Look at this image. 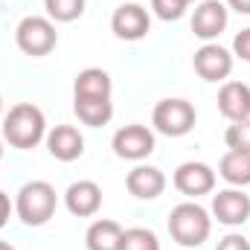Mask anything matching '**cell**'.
Instances as JSON below:
<instances>
[{
  "instance_id": "1",
  "label": "cell",
  "mask_w": 250,
  "mask_h": 250,
  "mask_svg": "<svg viewBox=\"0 0 250 250\" xmlns=\"http://www.w3.org/2000/svg\"><path fill=\"white\" fill-rule=\"evenodd\" d=\"M3 140L12 148L29 151L38 143L47 140V117L38 105L32 102H18L9 108V114L3 117Z\"/></svg>"
},
{
  "instance_id": "2",
  "label": "cell",
  "mask_w": 250,
  "mask_h": 250,
  "mask_svg": "<svg viewBox=\"0 0 250 250\" xmlns=\"http://www.w3.org/2000/svg\"><path fill=\"white\" fill-rule=\"evenodd\" d=\"M212 233V215L198 201H184L169 212V236L178 248L195 250L201 248Z\"/></svg>"
},
{
  "instance_id": "3",
  "label": "cell",
  "mask_w": 250,
  "mask_h": 250,
  "mask_svg": "<svg viewBox=\"0 0 250 250\" xmlns=\"http://www.w3.org/2000/svg\"><path fill=\"white\" fill-rule=\"evenodd\" d=\"M59 207V195L50 181H29L15 195V212L26 227H44Z\"/></svg>"
},
{
  "instance_id": "4",
  "label": "cell",
  "mask_w": 250,
  "mask_h": 250,
  "mask_svg": "<svg viewBox=\"0 0 250 250\" xmlns=\"http://www.w3.org/2000/svg\"><path fill=\"white\" fill-rule=\"evenodd\" d=\"M15 44L23 56H32V59H44L56 50L59 44V32H56V23L44 15H26L18 26H15Z\"/></svg>"
},
{
  "instance_id": "5",
  "label": "cell",
  "mask_w": 250,
  "mask_h": 250,
  "mask_svg": "<svg viewBox=\"0 0 250 250\" xmlns=\"http://www.w3.org/2000/svg\"><path fill=\"white\" fill-rule=\"evenodd\" d=\"M198 123V111L187 99H160L151 111V125L163 137H184Z\"/></svg>"
},
{
  "instance_id": "6",
  "label": "cell",
  "mask_w": 250,
  "mask_h": 250,
  "mask_svg": "<svg viewBox=\"0 0 250 250\" xmlns=\"http://www.w3.org/2000/svg\"><path fill=\"white\" fill-rule=\"evenodd\" d=\"M111 148H114L117 157L140 163V160H146V157L154 151V131H151L148 125H140V123L123 125V128L114 134Z\"/></svg>"
},
{
  "instance_id": "7",
  "label": "cell",
  "mask_w": 250,
  "mask_h": 250,
  "mask_svg": "<svg viewBox=\"0 0 250 250\" xmlns=\"http://www.w3.org/2000/svg\"><path fill=\"white\" fill-rule=\"evenodd\" d=\"M172 184L181 195L198 201L201 195H209L215 189V169L209 163H201V160H187L175 169Z\"/></svg>"
},
{
  "instance_id": "8",
  "label": "cell",
  "mask_w": 250,
  "mask_h": 250,
  "mask_svg": "<svg viewBox=\"0 0 250 250\" xmlns=\"http://www.w3.org/2000/svg\"><path fill=\"white\" fill-rule=\"evenodd\" d=\"M151 29V15L140 3H123L111 15V32L120 41H143Z\"/></svg>"
},
{
  "instance_id": "9",
  "label": "cell",
  "mask_w": 250,
  "mask_h": 250,
  "mask_svg": "<svg viewBox=\"0 0 250 250\" xmlns=\"http://www.w3.org/2000/svg\"><path fill=\"white\" fill-rule=\"evenodd\" d=\"M209 215L224 224V227H242L250 218V195H245L239 187L221 189L212 195V209Z\"/></svg>"
},
{
  "instance_id": "10",
  "label": "cell",
  "mask_w": 250,
  "mask_h": 250,
  "mask_svg": "<svg viewBox=\"0 0 250 250\" xmlns=\"http://www.w3.org/2000/svg\"><path fill=\"white\" fill-rule=\"evenodd\" d=\"M227 23H230V9L221 0H201L192 12V32L204 44L215 41L227 29Z\"/></svg>"
},
{
  "instance_id": "11",
  "label": "cell",
  "mask_w": 250,
  "mask_h": 250,
  "mask_svg": "<svg viewBox=\"0 0 250 250\" xmlns=\"http://www.w3.org/2000/svg\"><path fill=\"white\" fill-rule=\"evenodd\" d=\"M192 67H195V73H198L204 82H224V79L233 73V53H230L227 47L209 41V44H204V47L195 50Z\"/></svg>"
},
{
  "instance_id": "12",
  "label": "cell",
  "mask_w": 250,
  "mask_h": 250,
  "mask_svg": "<svg viewBox=\"0 0 250 250\" xmlns=\"http://www.w3.org/2000/svg\"><path fill=\"white\" fill-rule=\"evenodd\" d=\"M47 151L59 163H73L84 154V137L76 125H56L47 131Z\"/></svg>"
},
{
  "instance_id": "13",
  "label": "cell",
  "mask_w": 250,
  "mask_h": 250,
  "mask_svg": "<svg viewBox=\"0 0 250 250\" xmlns=\"http://www.w3.org/2000/svg\"><path fill=\"white\" fill-rule=\"evenodd\" d=\"M64 207L76 218H93L102 207V187L96 181H76L64 192Z\"/></svg>"
},
{
  "instance_id": "14",
  "label": "cell",
  "mask_w": 250,
  "mask_h": 250,
  "mask_svg": "<svg viewBox=\"0 0 250 250\" xmlns=\"http://www.w3.org/2000/svg\"><path fill=\"white\" fill-rule=\"evenodd\" d=\"M125 187H128V192H131L134 198H140V201H154V198H160L163 189H166V175H163V169H157V166L137 163V166L128 172Z\"/></svg>"
},
{
  "instance_id": "15",
  "label": "cell",
  "mask_w": 250,
  "mask_h": 250,
  "mask_svg": "<svg viewBox=\"0 0 250 250\" xmlns=\"http://www.w3.org/2000/svg\"><path fill=\"white\" fill-rule=\"evenodd\" d=\"M218 111L230 123L250 120V87L245 82H224L218 90Z\"/></svg>"
},
{
  "instance_id": "16",
  "label": "cell",
  "mask_w": 250,
  "mask_h": 250,
  "mask_svg": "<svg viewBox=\"0 0 250 250\" xmlns=\"http://www.w3.org/2000/svg\"><path fill=\"white\" fill-rule=\"evenodd\" d=\"M114 82L102 67H84L73 82V99H111Z\"/></svg>"
},
{
  "instance_id": "17",
  "label": "cell",
  "mask_w": 250,
  "mask_h": 250,
  "mask_svg": "<svg viewBox=\"0 0 250 250\" xmlns=\"http://www.w3.org/2000/svg\"><path fill=\"white\" fill-rule=\"evenodd\" d=\"M218 175L230 184V187H250V151L239 148H227L224 157L218 160Z\"/></svg>"
},
{
  "instance_id": "18",
  "label": "cell",
  "mask_w": 250,
  "mask_h": 250,
  "mask_svg": "<svg viewBox=\"0 0 250 250\" xmlns=\"http://www.w3.org/2000/svg\"><path fill=\"white\" fill-rule=\"evenodd\" d=\"M120 242H123V227L111 218H96L84 233L87 250H120Z\"/></svg>"
},
{
  "instance_id": "19",
  "label": "cell",
  "mask_w": 250,
  "mask_h": 250,
  "mask_svg": "<svg viewBox=\"0 0 250 250\" xmlns=\"http://www.w3.org/2000/svg\"><path fill=\"white\" fill-rule=\"evenodd\" d=\"M73 111L79 123L87 128H102L114 117V102L111 99H73Z\"/></svg>"
},
{
  "instance_id": "20",
  "label": "cell",
  "mask_w": 250,
  "mask_h": 250,
  "mask_svg": "<svg viewBox=\"0 0 250 250\" xmlns=\"http://www.w3.org/2000/svg\"><path fill=\"white\" fill-rule=\"evenodd\" d=\"M84 6L87 0H44V9H47V18L53 23H73L84 15Z\"/></svg>"
},
{
  "instance_id": "21",
  "label": "cell",
  "mask_w": 250,
  "mask_h": 250,
  "mask_svg": "<svg viewBox=\"0 0 250 250\" xmlns=\"http://www.w3.org/2000/svg\"><path fill=\"white\" fill-rule=\"evenodd\" d=\"M120 250H160V239L148 227H131V230H123Z\"/></svg>"
},
{
  "instance_id": "22",
  "label": "cell",
  "mask_w": 250,
  "mask_h": 250,
  "mask_svg": "<svg viewBox=\"0 0 250 250\" xmlns=\"http://www.w3.org/2000/svg\"><path fill=\"white\" fill-rule=\"evenodd\" d=\"M224 143H227V148L250 151V120L227 125V131H224Z\"/></svg>"
},
{
  "instance_id": "23",
  "label": "cell",
  "mask_w": 250,
  "mask_h": 250,
  "mask_svg": "<svg viewBox=\"0 0 250 250\" xmlns=\"http://www.w3.org/2000/svg\"><path fill=\"white\" fill-rule=\"evenodd\" d=\"M189 9V0H151V12L160 21H181Z\"/></svg>"
},
{
  "instance_id": "24",
  "label": "cell",
  "mask_w": 250,
  "mask_h": 250,
  "mask_svg": "<svg viewBox=\"0 0 250 250\" xmlns=\"http://www.w3.org/2000/svg\"><path fill=\"white\" fill-rule=\"evenodd\" d=\"M233 56L250 64V26L248 29H242V32L233 38Z\"/></svg>"
},
{
  "instance_id": "25",
  "label": "cell",
  "mask_w": 250,
  "mask_h": 250,
  "mask_svg": "<svg viewBox=\"0 0 250 250\" xmlns=\"http://www.w3.org/2000/svg\"><path fill=\"white\" fill-rule=\"evenodd\" d=\"M215 250H250V242L242 233H227L224 239H218Z\"/></svg>"
},
{
  "instance_id": "26",
  "label": "cell",
  "mask_w": 250,
  "mask_h": 250,
  "mask_svg": "<svg viewBox=\"0 0 250 250\" xmlns=\"http://www.w3.org/2000/svg\"><path fill=\"white\" fill-rule=\"evenodd\" d=\"M12 212H15V204L9 201V195L0 189V230L9 224V218H12Z\"/></svg>"
},
{
  "instance_id": "27",
  "label": "cell",
  "mask_w": 250,
  "mask_h": 250,
  "mask_svg": "<svg viewBox=\"0 0 250 250\" xmlns=\"http://www.w3.org/2000/svg\"><path fill=\"white\" fill-rule=\"evenodd\" d=\"M227 9H233L239 15H250V0H227Z\"/></svg>"
},
{
  "instance_id": "28",
  "label": "cell",
  "mask_w": 250,
  "mask_h": 250,
  "mask_svg": "<svg viewBox=\"0 0 250 250\" xmlns=\"http://www.w3.org/2000/svg\"><path fill=\"white\" fill-rule=\"evenodd\" d=\"M0 250H15V248H12L9 242H0Z\"/></svg>"
},
{
  "instance_id": "29",
  "label": "cell",
  "mask_w": 250,
  "mask_h": 250,
  "mask_svg": "<svg viewBox=\"0 0 250 250\" xmlns=\"http://www.w3.org/2000/svg\"><path fill=\"white\" fill-rule=\"evenodd\" d=\"M0 117H3V96H0Z\"/></svg>"
},
{
  "instance_id": "30",
  "label": "cell",
  "mask_w": 250,
  "mask_h": 250,
  "mask_svg": "<svg viewBox=\"0 0 250 250\" xmlns=\"http://www.w3.org/2000/svg\"><path fill=\"white\" fill-rule=\"evenodd\" d=\"M0 160H3V140H0Z\"/></svg>"
},
{
  "instance_id": "31",
  "label": "cell",
  "mask_w": 250,
  "mask_h": 250,
  "mask_svg": "<svg viewBox=\"0 0 250 250\" xmlns=\"http://www.w3.org/2000/svg\"><path fill=\"white\" fill-rule=\"evenodd\" d=\"M189 3H195V0H189Z\"/></svg>"
},
{
  "instance_id": "32",
  "label": "cell",
  "mask_w": 250,
  "mask_h": 250,
  "mask_svg": "<svg viewBox=\"0 0 250 250\" xmlns=\"http://www.w3.org/2000/svg\"><path fill=\"white\" fill-rule=\"evenodd\" d=\"M181 250H184V248H181Z\"/></svg>"
}]
</instances>
